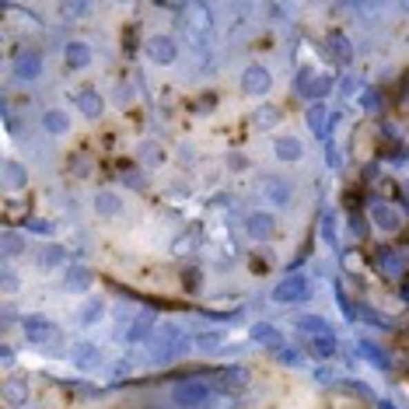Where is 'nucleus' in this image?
<instances>
[{"label":"nucleus","mask_w":409,"mask_h":409,"mask_svg":"<svg viewBox=\"0 0 409 409\" xmlns=\"http://www.w3.org/2000/svg\"><path fill=\"white\" fill-rule=\"evenodd\" d=\"M210 385L207 381H179L175 388H172V402L179 406V409H199V406H207L210 402Z\"/></svg>","instance_id":"obj_1"},{"label":"nucleus","mask_w":409,"mask_h":409,"mask_svg":"<svg viewBox=\"0 0 409 409\" xmlns=\"http://www.w3.org/2000/svg\"><path fill=\"white\" fill-rule=\"evenodd\" d=\"M294 91L304 94V98H312V101H322V98L332 91V77L315 74L312 67H304V70H297V84H294Z\"/></svg>","instance_id":"obj_2"},{"label":"nucleus","mask_w":409,"mask_h":409,"mask_svg":"<svg viewBox=\"0 0 409 409\" xmlns=\"http://www.w3.org/2000/svg\"><path fill=\"white\" fill-rule=\"evenodd\" d=\"M143 53L150 63H158V67H172L179 60V42L172 35H150L147 46H143Z\"/></svg>","instance_id":"obj_3"},{"label":"nucleus","mask_w":409,"mask_h":409,"mask_svg":"<svg viewBox=\"0 0 409 409\" xmlns=\"http://www.w3.org/2000/svg\"><path fill=\"white\" fill-rule=\"evenodd\" d=\"M312 294V287H308V277H301V273H294V277H283L277 287H273V301L277 304H297V301H304Z\"/></svg>","instance_id":"obj_4"},{"label":"nucleus","mask_w":409,"mask_h":409,"mask_svg":"<svg viewBox=\"0 0 409 409\" xmlns=\"http://www.w3.org/2000/svg\"><path fill=\"white\" fill-rule=\"evenodd\" d=\"M245 235L252 241H270L277 235V217L270 210H248L245 214Z\"/></svg>","instance_id":"obj_5"},{"label":"nucleus","mask_w":409,"mask_h":409,"mask_svg":"<svg viewBox=\"0 0 409 409\" xmlns=\"http://www.w3.org/2000/svg\"><path fill=\"white\" fill-rule=\"evenodd\" d=\"M368 217H371L375 228L385 231V235H395V231L402 228V210L395 207V203H385V199H375V203H371V214H368Z\"/></svg>","instance_id":"obj_6"},{"label":"nucleus","mask_w":409,"mask_h":409,"mask_svg":"<svg viewBox=\"0 0 409 409\" xmlns=\"http://www.w3.org/2000/svg\"><path fill=\"white\" fill-rule=\"evenodd\" d=\"M270 88H273V74H270L266 67L252 63V67L241 70V91H245V94H266Z\"/></svg>","instance_id":"obj_7"},{"label":"nucleus","mask_w":409,"mask_h":409,"mask_svg":"<svg viewBox=\"0 0 409 409\" xmlns=\"http://www.w3.org/2000/svg\"><path fill=\"white\" fill-rule=\"evenodd\" d=\"M248 336H252V343H259V346H266V350H273V353L287 350V336H283L277 326H270V322H255V326L248 329Z\"/></svg>","instance_id":"obj_8"},{"label":"nucleus","mask_w":409,"mask_h":409,"mask_svg":"<svg viewBox=\"0 0 409 409\" xmlns=\"http://www.w3.org/2000/svg\"><path fill=\"white\" fill-rule=\"evenodd\" d=\"M154 329H158V319L150 315V312H143V315H133V322L126 326L123 339H126V343H150Z\"/></svg>","instance_id":"obj_9"},{"label":"nucleus","mask_w":409,"mask_h":409,"mask_svg":"<svg viewBox=\"0 0 409 409\" xmlns=\"http://www.w3.org/2000/svg\"><path fill=\"white\" fill-rule=\"evenodd\" d=\"M21 332L32 343H46L49 336L57 332V326H53V319H46V315H25L21 319Z\"/></svg>","instance_id":"obj_10"},{"label":"nucleus","mask_w":409,"mask_h":409,"mask_svg":"<svg viewBox=\"0 0 409 409\" xmlns=\"http://www.w3.org/2000/svg\"><path fill=\"white\" fill-rule=\"evenodd\" d=\"M70 364L74 368H98L101 364V346L98 343H88V339H81V343H74L70 346Z\"/></svg>","instance_id":"obj_11"},{"label":"nucleus","mask_w":409,"mask_h":409,"mask_svg":"<svg viewBox=\"0 0 409 409\" xmlns=\"http://www.w3.org/2000/svg\"><path fill=\"white\" fill-rule=\"evenodd\" d=\"M259 186H263V196L273 203V207H287V203H290V196H294L290 182H287V179H280V175H266Z\"/></svg>","instance_id":"obj_12"},{"label":"nucleus","mask_w":409,"mask_h":409,"mask_svg":"<svg viewBox=\"0 0 409 409\" xmlns=\"http://www.w3.org/2000/svg\"><path fill=\"white\" fill-rule=\"evenodd\" d=\"M326 49H329V60H336L339 67H350V60H353V42L343 35V32H329L326 35Z\"/></svg>","instance_id":"obj_13"},{"label":"nucleus","mask_w":409,"mask_h":409,"mask_svg":"<svg viewBox=\"0 0 409 409\" xmlns=\"http://www.w3.org/2000/svg\"><path fill=\"white\" fill-rule=\"evenodd\" d=\"M42 74V57L35 53V49H21V53L14 57V77L18 81H35Z\"/></svg>","instance_id":"obj_14"},{"label":"nucleus","mask_w":409,"mask_h":409,"mask_svg":"<svg viewBox=\"0 0 409 409\" xmlns=\"http://www.w3.org/2000/svg\"><path fill=\"white\" fill-rule=\"evenodd\" d=\"M273 154H277V161H283V165H294V161L304 154V147H301V140H297V137H290V133H280V137H273Z\"/></svg>","instance_id":"obj_15"},{"label":"nucleus","mask_w":409,"mask_h":409,"mask_svg":"<svg viewBox=\"0 0 409 409\" xmlns=\"http://www.w3.org/2000/svg\"><path fill=\"white\" fill-rule=\"evenodd\" d=\"M214 385L221 392H241V388H248V371L245 368H221L214 375Z\"/></svg>","instance_id":"obj_16"},{"label":"nucleus","mask_w":409,"mask_h":409,"mask_svg":"<svg viewBox=\"0 0 409 409\" xmlns=\"http://www.w3.org/2000/svg\"><path fill=\"white\" fill-rule=\"evenodd\" d=\"M63 60H67V67H74V70L88 67V63H91V46H88L84 39H70V42L63 46Z\"/></svg>","instance_id":"obj_17"},{"label":"nucleus","mask_w":409,"mask_h":409,"mask_svg":"<svg viewBox=\"0 0 409 409\" xmlns=\"http://www.w3.org/2000/svg\"><path fill=\"white\" fill-rule=\"evenodd\" d=\"M94 214H98V217H119V214H123V196L112 192V189H101V192L94 196Z\"/></svg>","instance_id":"obj_18"},{"label":"nucleus","mask_w":409,"mask_h":409,"mask_svg":"<svg viewBox=\"0 0 409 409\" xmlns=\"http://www.w3.org/2000/svg\"><path fill=\"white\" fill-rule=\"evenodd\" d=\"M357 353H361L368 364H375L378 371H388V368H392L388 353H385V350H381V346H378L375 339H357Z\"/></svg>","instance_id":"obj_19"},{"label":"nucleus","mask_w":409,"mask_h":409,"mask_svg":"<svg viewBox=\"0 0 409 409\" xmlns=\"http://www.w3.org/2000/svg\"><path fill=\"white\" fill-rule=\"evenodd\" d=\"M329 116H332V109L326 106V101H312V109H308V126H312V133L322 137V140H329Z\"/></svg>","instance_id":"obj_20"},{"label":"nucleus","mask_w":409,"mask_h":409,"mask_svg":"<svg viewBox=\"0 0 409 409\" xmlns=\"http://www.w3.org/2000/svg\"><path fill=\"white\" fill-rule=\"evenodd\" d=\"M91 270L88 266H67V273H63V290H70V294H81V290H88L91 287Z\"/></svg>","instance_id":"obj_21"},{"label":"nucleus","mask_w":409,"mask_h":409,"mask_svg":"<svg viewBox=\"0 0 409 409\" xmlns=\"http://www.w3.org/2000/svg\"><path fill=\"white\" fill-rule=\"evenodd\" d=\"M42 130H46L49 137H63V133L70 130V116H67L63 109H46V112H42Z\"/></svg>","instance_id":"obj_22"},{"label":"nucleus","mask_w":409,"mask_h":409,"mask_svg":"<svg viewBox=\"0 0 409 409\" xmlns=\"http://www.w3.org/2000/svg\"><path fill=\"white\" fill-rule=\"evenodd\" d=\"M224 339H228V332H224V329H203V332H192V346H196V350H203V353L221 350V346H224Z\"/></svg>","instance_id":"obj_23"},{"label":"nucleus","mask_w":409,"mask_h":409,"mask_svg":"<svg viewBox=\"0 0 409 409\" xmlns=\"http://www.w3.org/2000/svg\"><path fill=\"white\" fill-rule=\"evenodd\" d=\"M77 109H81L88 119H98L101 109H106V98H101L98 91H81V94H77Z\"/></svg>","instance_id":"obj_24"},{"label":"nucleus","mask_w":409,"mask_h":409,"mask_svg":"<svg viewBox=\"0 0 409 409\" xmlns=\"http://www.w3.org/2000/svg\"><path fill=\"white\" fill-rule=\"evenodd\" d=\"M312 353L319 357V361H332V357L339 353V339H336V332L315 336V339H312Z\"/></svg>","instance_id":"obj_25"},{"label":"nucleus","mask_w":409,"mask_h":409,"mask_svg":"<svg viewBox=\"0 0 409 409\" xmlns=\"http://www.w3.org/2000/svg\"><path fill=\"white\" fill-rule=\"evenodd\" d=\"M378 270H381L385 277H402L406 263H402V255H399V252H392V248H381V252H378Z\"/></svg>","instance_id":"obj_26"},{"label":"nucleus","mask_w":409,"mask_h":409,"mask_svg":"<svg viewBox=\"0 0 409 409\" xmlns=\"http://www.w3.org/2000/svg\"><path fill=\"white\" fill-rule=\"evenodd\" d=\"M4 402L8 406H25L28 402V378H11L4 385Z\"/></svg>","instance_id":"obj_27"},{"label":"nucleus","mask_w":409,"mask_h":409,"mask_svg":"<svg viewBox=\"0 0 409 409\" xmlns=\"http://www.w3.org/2000/svg\"><path fill=\"white\" fill-rule=\"evenodd\" d=\"M67 263V248L63 245H46L42 252H39V266L42 270H57V266H63Z\"/></svg>","instance_id":"obj_28"},{"label":"nucleus","mask_w":409,"mask_h":409,"mask_svg":"<svg viewBox=\"0 0 409 409\" xmlns=\"http://www.w3.org/2000/svg\"><path fill=\"white\" fill-rule=\"evenodd\" d=\"M297 329H301V332H308V339L332 332V326H329L326 319H319V315H301V319H297Z\"/></svg>","instance_id":"obj_29"},{"label":"nucleus","mask_w":409,"mask_h":409,"mask_svg":"<svg viewBox=\"0 0 409 409\" xmlns=\"http://www.w3.org/2000/svg\"><path fill=\"white\" fill-rule=\"evenodd\" d=\"M4 182H8V189H25V182H28V172H25V165H18V161H8V165H4Z\"/></svg>","instance_id":"obj_30"},{"label":"nucleus","mask_w":409,"mask_h":409,"mask_svg":"<svg viewBox=\"0 0 409 409\" xmlns=\"http://www.w3.org/2000/svg\"><path fill=\"white\" fill-rule=\"evenodd\" d=\"M277 119H280V112H277L273 106H263V109H255V112H252V126H259V130L277 126Z\"/></svg>","instance_id":"obj_31"},{"label":"nucleus","mask_w":409,"mask_h":409,"mask_svg":"<svg viewBox=\"0 0 409 409\" xmlns=\"http://www.w3.org/2000/svg\"><path fill=\"white\" fill-rule=\"evenodd\" d=\"M357 101H361L364 112H378V109H381V91H378V88H361Z\"/></svg>","instance_id":"obj_32"},{"label":"nucleus","mask_w":409,"mask_h":409,"mask_svg":"<svg viewBox=\"0 0 409 409\" xmlns=\"http://www.w3.org/2000/svg\"><path fill=\"white\" fill-rule=\"evenodd\" d=\"M101 315H106V304H101V301H91L88 308L81 312V326H91V322H98Z\"/></svg>","instance_id":"obj_33"},{"label":"nucleus","mask_w":409,"mask_h":409,"mask_svg":"<svg viewBox=\"0 0 409 409\" xmlns=\"http://www.w3.org/2000/svg\"><path fill=\"white\" fill-rule=\"evenodd\" d=\"M357 319H364V322H371V326L388 329V319H385V315H378L375 308H368V304H361V308H357Z\"/></svg>","instance_id":"obj_34"},{"label":"nucleus","mask_w":409,"mask_h":409,"mask_svg":"<svg viewBox=\"0 0 409 409\" xmlns=\"http://www.w3.org/2000/svg\"><path fill=\"white\" fill-rule=\"evenodd\" d=\"M322 241L336 248V214H326L322 217Z\"/></svg>","instance_id":"obj_35"},{"label":"nucleus","mask_w":409,"mask_h":409,"mask_svg":"<svg viewBox=\"0 0 409 409\" xmlns=\"http://www.w3.org/2000/svg\"><path fill=\"white\" fill-rule=\"evenodd\" d=\"M326 165H329L332 172H339V168H343V150H339L336 143H326Z\"/></svg>","instance_id":"obj_36"},{"label":"nucleus","mask_w":409,"mask_h":409,"mask_svg":"<svg viewBox=\"0 0 409 409\" xmlns=\"http://www.w3.org/2000/svg\"><path fill=\"white\" fill-rule=\"evenodd\" d=\"M25 228L35 231V235H53V231H57V224H49V221H42V217H28Z\"/></svg>","instance_id":"obj_37"},{"label":"nucleus","mask_w":409,"mask_h":409,"mask_svg":"<svg viewBox=\"0 0 409 409\" xmlns=\"http://www.w3.org/2000/svg\"><path fill=\"white\" fill-rule=\"evenodd\" d=\"M60 11H63L67 18H84V14H88V4H84V0H70V4H63Z\"/></svg>","instance_id":"obj_38"},{"label":"nucleus","mask_w":409,"mask_h":409,"mask_svg":"<svg viewBox=\"0 0 409 409\" xmlns=\"http://www.w3.org/2000/svg\"><path fill=\"white\" fill-rule=\"evenodd\" d=\"M21 248H25V241H21L14 231H8V235H4V252H8V255H18Z\"/></svg>","instance_id":"obj_39"},{"label":"nucleus","mask_w":409,"mask_h":409,"mask_svg":"<svg viewBox=\"0 0 409 409\" xmlns=\"http://www.w3.org/2000/svg\"><path fill=\"white\" fill-rule=\"evenodd\" d=\"M368 221H371V217H361V214H353V217H350V228H353L357 238H368Z\"/></svg>","instance_id":"obj_40"},{"label":"nucleus","mask_w":409,"mask_h":409,"mask_svg":"<svg viewBox=\"0 0 409 409\" xmlns=\"http://www.w3.org/2000/svg\"><path fill=\"white\" fill-rule=\"evenodd\" d=\"M339 91L343 94H361V91H357V77H343L339 81Z\"/></svg>","instance_id":"obj_41"},{"label":"nucleus","mask_w":409,"mask_h":409,"mask_svg":"<svg viewBox=\"0 0 409 409\" xmlns=\"http://www.w3.org/2000/svg\"><path fill=\"white\" fill-rule=\"evenodd\" d=\"M140 158H147V161H158V147H154V143H140Z\"/></svg>","instance_id":"obj_42"},{"label":"nucleus","mask_w":409,"mask_h":409,"mask_svg":"<svg viewBox=\"0 0 409 409\" xmlns=\"http://www.w3.org/2000/svg\"><path fill=\"white\" fill-rule=\"evenodd\" d=\"M0 364H4V368H11V364H14V350H11L8 343H4V350H0Z\"/></svg>","instance_id":"obj_43"},{"label":"nucleus","mask_w":409,"mask_h":409,"mask_svg":"<svg viewBox=\"0 0 409 409\" xmlns=\"http://www.w3.org/2000/svg\"><path fill=\"white\" fill-rule=\"evenodd\" d=\"M199 283H203V280H199V270H189V273H186V287H189V290H196Z\"/></svg>","instance_id":"obj_44"},{"label":"nucleus","mask_w":409,"mask_h":409,"mask_svg":"<svg viewBox=\"0 0 409 409\" xmlns=\"http://www.w3.org/2000/svg\"><path fill=\"white\" fill-rule=\"evenodd\" d=\"M14 287H18V280H14V273H11V270H4V290L11 294Z\"/></svg>","instance_id":"obj_45"},{"label":"nucleus","mask_w":409,"mask_h":409,"mask_svg":"<svg viewBox=\"0 0 409 409\" xmlns=\"http://www.w3.org/2000/svg\"><path fill=\"white\" fill-rule=\"evenodd\" d=\"M231 168H235V172L245 168V158H241V154H231Z\"/></svg>","instance_id":"obj_46"},{"label":"nucleus","mask_w":409,"mask_h":409,"mask_svg":"<svg viewBox=\"0 0 409 409\" xmlns=\"http://www.w3.org/2000/svg\"><path fill=\"white\" fill-rule=\"evenodd\" d=\"M378 409H395V406H392L388 399H378Z\"/></svg>","instance_id":"obj_47"},{"label":"nucleus","mask_w":409,"mask_h":409,"mask_svg":"<svg viewBox=\"0 0 409 409\" xmlns=\"http://www.w3.org/2000/svg\"><path fill=\"white\" fill-rule=\"evenodd\" d=\"M402 297H406V301H409V283H406V287H402Z\"/></svg>","instance_id":"obj_48"},{"label":"nucleus","mask_w":409,"mask_h":409,"mask_svg":"<svg viewBox=\"0 0 409 409\" xmlns=\"http://www.w3.org/2000/svg\"><path fill=\"white\" fill-rule=\"evenodd\" d=\"M406 192H409V182H406Z\"/></svg>","instance_id":"obj_49"}]
</instances>
